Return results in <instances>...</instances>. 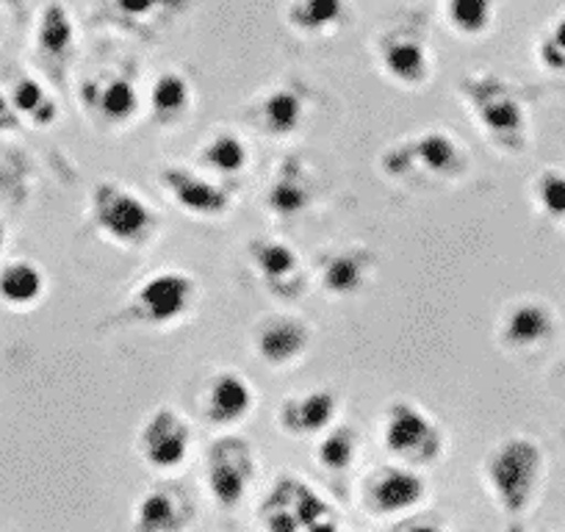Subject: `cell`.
I'll list each match as a JSON object with an SVG mask.
<instances>
[{
    "label": "cell",
    "mask_w": 565,
    "mask_h": 532,
    "mask_svg": "<svg viewBox=\"0 0 565 532\" xmlns=\"http://www.w3.org/2000/svg\"><path fill=\"white\" fill-rule=\"evenodd\" d=\"M369 497H372V504L377 513H402V510L422 502L424 480L416 471L388 466V469H383L374 477Z\"/></svg>",
    "instance_id": "cell-21"
},
{
    "label": "cell",
    "mask_w": 565,
    "mask_h": 532,
    "mask_svg": "<svg viewBox=\"0 0 565 532\" xmlns=\"http://www.w3.org/2000/svg\"><path fill=\"white\" fill-rule=\"evenodd\" d=\"M81 106L106 125H125L139 114V89L128 73H97L81 84Z\"/></svg>",
    "instance_id": "cell-12"
},
{
    "label": "cell",
    "mask_w": 565,
    "mask_h": 532,
    "mask_svg": "<svg viewBox=\"0 0 565 532\" xmlns=\"http://www.w3.org/2000/svg\"><path fill=\"white\" fill-rule=\"evenodd\" d=\"M89 220L106 242L117 247H145L156 233V211L136 192L117 181H100L92 189Z\"/></svg>",
    "instance_id": "cell-3"
},
{
    "label": "cell",
    "mask_w": 565,
    "mask_h": 532,
    "mask_svg": "<svg viewBox=\"0 0 565 532\" xmlns=\"http://www.w3.org/2000/svg\"><path fill=\"white\" fill-rule=\"evenodd\" d=\"M3 244H7V231H3V225H0V249H3Z\"/></svg>",
    "instance_id": "cell-39"
},
{
    "label": "cell",
    "mask_w": 565,
    "mask_h": 532,
    "mask_svg": "<svg viewBox=\"0 0 565 532\" xmlns=\"http://www.w3.org/2000/svg\"><path fill=\"white\" fill-rule=\"evenodd\" d=\"M559 330L554 308L543 300H519L499 319V344L510 352H535L552 344Z\"/></svg>",
    "instance_id": "cell-10"
},
{
    "label": "cell",
    "mask_w": 565,
    "mask_h": 532,
    "mask_svg": "<svg viewBox=\"0 0 565 532\" xmlns=\"http://www.w3.org/2000/svg\"><path fill=\"white\" fill-rule=\"evenodd\" d=\"M9 103H12L18 119H29L36 128H47L58 117V106L53 100V95L40 81L31 78V75H23L20 81H14L12 92H9Z\"/></svg>",
    "instance_id": "cell-27"
},
{
    "label": "cell",
    "mask_w": 565,
    "mask_h": 532,
    "mask_svg": "<svg viewBox=\"0 0 565 532\" xmlns=\"http://www.w3.org/2000/svg\"><path fill=\"white\" fill-rule=\"evenodd\" d=\"M92 20L153 42L161 31L194 7V0H89Z\"/></svg>",
    "instance_id": "cell-6"
},
{
    "label": "cell",
    "mask_w": 565,
    "mask_h": 532,
    "mask_svg": "<svg viewBox=\"0 0 565 532\" xmlns=\"http://www.w3.org/2000/svg\"><path fill=\"white\" fill-rule=\"evenodd\" d=\"M374 56L385 78L402 89H422L433 75L422 18H411L407 23H394L380 31L374 40Z\"/></svg>",
    "instance_id": "cell-4"
},
{
    "label": "cell",
    "mask_w": 565,
    "mask_h": 532,
    "mask_svg": "<svg viewBox=\"0 0 565 532\" xmlns=\"http://www.w3.org/2000/svg\"><path fill=\"white\" fill-rule=\"evenodd\" d=\"M297 526H300V521L289 510L277 508L269 513V532H297Z\"/></svg>",
    "instance_id": "cell-34"
},
{
    "label": "cell",
    "mask_w": 565,
    "mask_h": 532,
    "mask_svg": "<svg viewBox=\"0 0 565 532\" xmlns=\"http://www.w3.org/2000/svg\"><path fill=\"white\" fill-rule=\"evenodd\" d=\"M159 181L161 187L167 189V194L192 216L216 220V216H222L231 209V198H227L225 189L216 187L209 178L194 175L192 170H183V167H164V170L159 172Z\"/></svg>",
    "instance_id": "cell-16"
},
{
    "label": "cell",
    "mask_w": 565,
    "mask_h": 532,
    "mask_svg": "<svg viewBox=\"0 0 565 532\" xmlns=\"http://www.w3.org/2000/svg\"><path fill=\"white\" fill-rule=\"evenodd\" d=\"M308 203H311V181L300 161H289L271 181L266 205L277 216H297L308 209Z\"/></svg>",
    "instance_id": "cell-25"
},
{
    "label": "cell",
    "mask_w": 565,
    "mask_h": 532,
    "mask_svg": "<svg viewBox=\"0 0 565 532\" xmlns=\"http://www.w3.org/2000/svg\"><path fill=\"white\" fill-rule=\"evenodd\" d=\"M385 161H394V175H405L413 167H422L427 175L455 178L463 170L466 150L449 130H422L418 137L396 145Z\"/></svg>",
    "instance_id": "cell-9"
},
{
    "label": "cell",
    "mask_w": 565,
    "mask_h": 532,
    "mask_svg": "<svg viewBox=\"0 0 565 532\" xmlns=\"http://www.w3.org/2000/svg\"><path fill=\"white\" fill-rule=\"evenodd\" d=\"M295 510H297V521L306 526H313L317 521L324 519V513H328V508H324L322 499L317 497V493L311 491V488L306 486H297V493H295Z\"/></svg>",
    "instance_id": "cell-33"
},
{
    "label": "cell",
    "mask_w": 565,
    "mask_h": 532,
    "mask_svg": "<svg viewBox=\"0 0 565 532\" xmlns=\"http://www.w3.org/2000/svg\"><path fill=\"white\" fill-rule=\"evenodd\" d=\"M253 475V453L242 438H222L209 455V488L214 499L225 508L242 502Z\"/></svg>",
    "instance_id": "cell-13"
},
{
    "label": "cell",
    "mask_w": 565,
    "mask_h": 532,
    "mask_svg": "<svg viewBox=\"0 0 565 532\" xmlns=\"http://www.w3.org/2000/svg\"><path fill=\"white\" fill-rule=\"evenodd\" d=\"M198 297V284L186 273L167 269L148 278L130 297V319L150 328H164L186 317Z\"/></svg>",
    "instance_id": "cell-7"
},
{
    "label": "cell",
    "mask_w": 565,
    "mask_h": 532,
    "mask_svg": "<svg viewBox=\"0 0 565 532\" xmlns=\"http://www.w3.org/2000/svg\"><path fill=\"white\" fill-rule=\"evenodd\" d=\"M460 97L469 106L477 128L502 153L519 156L530 139V114L524 95L515 84L497 73H471L458 81Z\"/></svg>",
    "instance_id": "cell-1"
},
{
    "label": "cell",
    "mask_w": 565,
    "mask_h": 532,
    "mask_svg": "<svg viewBox=\"0 0 565 532\" xmlns=\"http://www.w3.org/2000/svg\"><path fill=\"white\" fill-rule=\"evenodd\" d=\"M385 449L407 464H430L441 453V430L418 405L396 400L385 411Z\"/></svg>",
    "instance_id": "cell-8"
},
{
    "label": "cell",
    "mask_w": 565,
    "mask_h": 532,
    "mask_svg": "<svg viewBox=\"0 0 565 532\" xmlns=\"http://www.w3.org/2000/svg\"><path fill=\"white\" fill-rule=\"evenodd\" d=\"M249 260L255 273L277 295H289V289H300V258L295 249L282 242H249Z\"/></svg>",
    "instance_id": "cell-19"
},
{
    "label": "cell",
    "mask_w": 565,
    "mask_h": 532,
    "mask_svg": "<svg viewBox=\"0 0 565 532\" xmlns=\"http://www.w3.org/2000/svg\"><path fill=\"white\" fill-rule=\"evenodd\" d=\"M308 532H335V526L328 524V521H317L313 526H308Z\"/></svg>",
    "instance_id": "cell-37"
},
{
    "label": "cell",
    "mask_w": 565,
    "mask_h": 532,
    "mask_svg": "<svg viewBox=\"0 0 565 532\" xmlns=\"http://www.w3.org/2000/svg\"><path fill=\"white\" fill-rule=\"evenodd\" d=\"M253 347L260 361L269 366H289L300 361L311 347V328L289 313H275L255 328Z\"/></svg>",
    "instance_id": "cell-14"
},
{
    "label": "cell",
    "mask_w": 565,
    "mask_h": 532,
    "mask_svg": "<svg viewBox=\"0 0 565 532\" xmlns=\"http://www.w3.org/2000/svg\"><path fill=\"white\" fill-rule=\"evenodd\" d=\"M308 92L302 84L286 81L280 86H269L255 103V125L266 137L282 139L291 137L306 123Z\"/></svg>",
    "instance_id": "cell-15"
},
{
    "label": "cell",
    "mask_w": 565,
    "mask_h": 532,
    "mask_svg": "<svg viewBox=\"0 0 565 532\" xmlns=\"http://www.w3.org/2000/svg\"><path fill=\"white\" fill-rule=\"evenodd\" d=\"M444 23L466 40L488 34L497 20V0H441Z\"/></svg>",
    "instance_id": "cell-26"
},
{
    "label": "cell",
    "mask_w": 565,
    "mask_h": 532,
    "mask_svg": "<svg viewBox=\"0 0 565 532\" xmlns=\"http://www.w3.org/2000/svg\"><path fill=\"white\" fill-rule=\"evenodd\" d=\"M136 530L139 532H175L178 530V502L167 491H150L136 504Z\"/></svg>",
    "instance_id": "cell-29"
},
{
    "label": "cell",
    "mask_w": 565,
    "mask_h": 532,
    "mask_svg": "<svg viewBox=\"0 0 565 532\" xmlns=\"http://www.w3.org/2000/svg\"><path fill=\"white\" fill-rule=\"evenodd\" d=\"M339 414V403L330 391H308L300 396H286L277 408V422L282 430L295 436H311V433L328 430Z\"/></svg>",
    "instance_id": "cell-17"
},
{
    "label": "cell",
    "mask_w": 565,
    "mask_h": 532,
    "mask_svg": "<svg viewBox=\"0 0 565 532\" xmlns=\"http://www.w3.org/2000/svg\"><path fill=\"white\" fill-rule=\"evenodd\" d=\"M543 466H546V455L535 438L510 436L488 453L482 471H486V480L497 493L499 504L508 513L519 515L530 508L532 497L541 486Z\"/></svg>",
    "instance_id": "cell-2"
},
{
    "label": "cell",
    "mask_w": 565,
    "mask_h": 532,
    "mask_svg": "<svg viewBox=\"0 0 565 532\" xmlns=\"http://www.w3.org/2000/svg\"><path fill=\"white\" fill-rule=\"evenodd\" d=\"M411 532H441V530H436V526L430 524H418V526H411Z\"/></svg>",
    "instance_id": "cell-38"
},
{
    "label": "cell",
    "mask_w": 565,
    "mask_h": 532,
    "mask_svg": "<svg viewBox=\"0 0 565 532\" xmlns=\"http://www.w3.org/2000/svg\"><path fill=\"white\" fill-rule=\"evenodd\" d=\"M369 266H372V255L363 247H350L339 249V253L330 255L322 266V280L324 289L330 295H355V291L363 289L369 278Z\"/></svg>",
    "instance_id": "cell-24"
},
{
    "label": "cell",
    "mask_w": 565,
    "mask_h": 532,
    "mask_svg": "<svg viewBox=\"0 0 565 532\" xmlns=\"http://www.w3.org/2000/svg\"><path fill=\"white\" fill-rule=\"evenodd\" d=\"M45 295V275L34 260H9L0 269V302L9 308H25L36 306Z\"/></svg>",
    "instance_id": "cell-23"
},
{
    "label": "cell",
    "mask_w": 565,
    "mask_h": 532,
    "mask_svg": "<svg viewBox=\"0 0 565 532\" xmlns=\"http://www.w3.org/2000/svg\"><path fill=\"white\" fill-rule=\"evenodd\" d=\"M0 9L9 14L12 20H18V23H23L25 20V0H0Z\"/></svg>",
    "instance_id": "cell-36"
},
{
    "label": "cell",
    "mask_w": 565,
    "mask_h": 532,
    "mask_svg": "<svg viewBox=\"0 0 565 532\" xmlns=\"http://www.w3.org/2000/svg\"><path fill=\"white\" fill-rule=\"evenodd\" d=\"M355 441L358 438L352 427H335V430H330L328 436L322 438V444H319V464H322L324 469L333 471L347 469V466L352 464V458H355Z\"/></svg>",
    "instance_id": "cell-32"
},
{
    "label": "cell",
    "mask_w": 565,
    "mask_h": 532,
    "mask_svg": "<svg viewBox=\"0 0 565 532\" xmlns=\"http://www.w3.org/2000/svg\"><path fill=\"white\" fill-rule=\"evenodd\" d=\"M535 58L548 73L565 75V12H559L537 36Z\"/></svg>",
    "instance_id": "cell-31"
},
{
    "label": "cell",
    "mask_w": 565,
    "mask_h": 532,
    "mask_svg": "<svg viewBox=\"0 0 565 532\" xmlns=\"http://www.w3.org/2000/svg\"><path fill=\"white\" fill-rule=\"evenodd\" d=\"M247 159H249V153H247V145H244V139L236 137V134H227V130L214 134V137H211L209 142L200 148V161H203L211 172H216V175H225V178L244 172Z\"/></svg>",
    "instance_id": "cell-28"
},
{
    "label": "cell",
    "mask_w": 565,
    "mask_h": 532,
    "mask_svg": "<svg viewBox=\"0 0 565 532\" xmlns=\"http://www.w3.org/2000/svg\"><path fill=\"white\" fill-rule=\"evenodd\" d=\"M75 23L70 9L62 0H47L34 20V34H31V53H34L36 67L42 70L53 86L67 84V73L75 58Z\"/></svg>",
    "instance_id": "cell-5"
},
{
    "label": "cell",
    "mask_w": 565,
    "mask_h": 532,
    "mask_svg": "<svg viewBox=\"0 0 565 532\" xmlns=\"http://www.w3.org/2000/svg\"><path fill=\"white\" fill-rule=\"evenodd\" d=\"M20 125L18 114H14L12 103H9V97L0 92V130H14Z\"/></svg>",
    "instance_id": "cell-35"
},
{
    "label": "cell",
    "mask_w": 565,
    "mask_h": 532,
    "mask_svg": "<svg viewBox=\"0 0 565 532\" xmlns=\"http://www.w3.org/2000/svg\"><path fill=\"white\" fill-rule=\"evenodd\" d=\"M532 200L546 220L565 225V170L546 167L532 181Z\"/></svg>",
    "instance_id": "cell-30"
},
{
    "label": "cell",
    "mask_w": 565,
    "mask_h": 532,
    "mask_svg": "<svg viewBox=\"0 0 565 532\" xmlns=\"http://www.w3.org/2000/svg\"><path fill=\"white\" fill-rule=\"evenodd\" d=\"M194 103L192 84L178 70H164L150 86V114L159 125H178Z\"/></svg>",
    "instance_id": "cell-22"
},
{
    "label": "cell",
    "mask_w": 565,
    "mask_h": 532,
    "mask_svg": "<svg viewBox=\"0 0 565 532\" xmlns=\"http://www.w3.org/2000/svg\"><path fill=\"white\" fill-rule=\"evenodd\" d=\"M282 18L295 34L300 36H330L350 18L347 0H289L282 9Z\"/></svg>",
    "instance_id": "cell-20"
},
{
    "label": "cell",
    "mask_w": 565,
    "mask_h": 532,
    "mask_svg": "<svg viewBox=\"0 0 565 532\" xmlns=\"http://www.w3.org/2000/svg\"><path fill=\"white\" fill-rule=\"evenodd\" d=\"M192 430L175 408H156L139 430V453L156 469H175L186 460Z\"/></svg>",
    "instance_id": "cell-11"
},
{
    "label": "cell",
    "mask_w": 565,
    "mask_h": 532,
    "mask_svg": "<svg viewBox=\"0 0 565 532\" xmlns=\"http://www.w3.org/2000/svg\"><path fill=\"white\" fill-rule=\"evenodd\" d=\"M253 411V389L236 372H220L205 391V419L211 425H236Z\"/></svg>",
    "instance_id": "cell-18"
}]
</instances>
